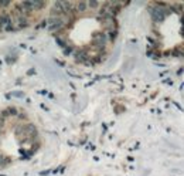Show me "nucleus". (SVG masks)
<instances>
[{"label": "nucleus", "instance_id": "nucleus-1", "mask_svg": "<svg viewBox=\"0 0 184 176\" xmlns=\"http://www.w3.org/2000/svg\"><path fill=\"white\" fill-rule=\"evenodd\" d=\"M150 14L156 21H160V20H163L164 19V14H166V13H164V9L154 7V9H151L150 10Z\"/></svg>", "mask_w": 184, "mask_h": 176}]
</instances>
